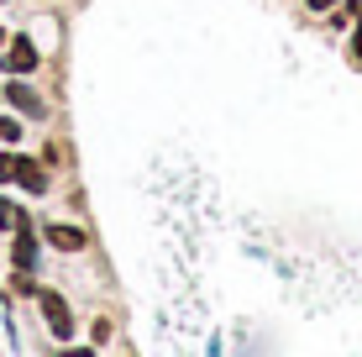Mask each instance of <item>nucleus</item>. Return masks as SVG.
<instances>
[{
	"label": "nucleus",
	"mask_w": 362,
	"mask_h": 357,
	"mask_svg": "<svg viewBox=\"0 0 362 357\" xmlns=\"http://www.w3.org/2000/svg\"><path fill=\"white\" fill-rule=\"evenodd\" d=\"M37 305H42V315H47V331H53L58 341H69L74 336V315H69V300L58 289H37Z\"/></svg>",
	"instance_id": "1"
},
{
	"label": "nucleus",
	"mask_w": 362,
	"mask_h": 357,
	"mask_svg": "<svg viewBox=\"0 0 362 357\" xmlns=\"http://www.w3.org/2000/svg\"><path fill=\"white\" fill-rule=\"evenodd\" d=\"M0 69H6V74H32V69H37V47H32V37H11L6 53H0Z\"/></svg>",
	"instance_id": "2"
},
{
	"label": "nucleus",
	"mask_w": 362,
	"mask_h": 357,
	"mask_svg": "<svg viewBox=\"0 0 362 357\" xmlns=\"http://www.w3.org/2000/svg\"><path fill=\"white\" fill-rule=\"evenodd\" d=\"M42 242H47V247H58V252H79V247H84V231H79V226H64V221H53V226L42 231Z\"/></svg>",
	"instance_id": "3"
},
{
	"label": "nucleus",
	"mask_w": 362,
	"mask_h": 357,
	"mask_svg": "<svg viewBox=\"0 0 362 357\" xmlns=\"http://www.w3.org/2000/svg\"><path fill=\"white\" fill-rule=\"evenodd\" d=\"M11 257H16V268H32L37 263V237L27 226H16V252H11Z\"/></svg>",
	"instance_id": "4"
},
{
	"label": "nucleus",
	"mask_w": 362,
	"mask_h": 357,
	"mask_svg": "<svg viewBox=\"0 0 362 357\" xmlns=\"http://www.w3.org/2000/svg\"><path fill=\"white\" fill-rule=\"evenodd\" d=\"M6 95H11V105H16V110H21V116H42V100H37V95L27 90V84H11V90H6Z\"/></svg>",
	"instance_id": "5"
},
{
	"label": "nucleus",
	"mask_w": 362,
	"mask_h": 357,
	"mask_svg": "<svg viewBox=\"0 0 362 357\" xmlns=\"http://www.w3.org/2000/svg\"><path fill=\"white\" fill-rule=\"evenodd\" d=\"M16 226H27V216H21L11 200H0V231H16Z\"/></svg>",
	"instance_id": "6"
},
{
	"label": "nucleus",
	"mask_w": 362,
	"mask_h": 357,
	"mask_svg": "<svg viewBox=\"0 0 362 357\" xmlns=\"http://www.w3.org/2000/svg\"><path fill=\"white\" fill-rule=\"evenodd\" d=\"M11 294H37V284H32V274H27V268H21V274L11 279Z\"/></svg>",
	"instance_id": "7"
},
{
	"label": "nucleus",
	"mask_w": 362,
	"mask_h": 357,
	"mask_svg": "<svg viewBox=\"0 0 362 357\" xmlns=\"http://www.w3.org/2000/svg\"><path fill=\"white\" fill-rule=\"evenodd\" d=\"M352 53H357V64H362V11H357V32H352Z\"/></svg>",
	"instance_id": "8"
},
{
	"label": "nucleus",
	"mask_w": 362,
	"mask_h": 357,
	"mask_svg": "<svg viewBox=\"0 0 362 357\" xmlns=\"http://www.w3.org/2000/svg\"><path fill=\"white\" fill-rule=\"evenodd\" d=\"M305 6H310V11H331L336 0H305Z\"/></svg>",
	"instance_id": "9"
}]
</instances>
